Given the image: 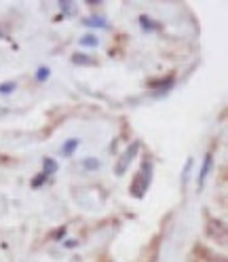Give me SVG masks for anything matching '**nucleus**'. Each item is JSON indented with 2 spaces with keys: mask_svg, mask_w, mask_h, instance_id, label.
I'll return each instance as SVG.
<instances>
[{
  "mask_svg": "<svg viewBox=\"0 0 228 262\" xmlns=\"http://www.w3.org/2000/svg\"><path fill=\"white\" fill-rule=\"evenodd\" d=\"M150 182H152V159L150 157H144L142 167L135 173L131 186H129V192H131V196H135V199H144L146 190H148V186H150Z\"/></svg>",
  "mask_w": 228,
  "mask_h": 262,
  "instance_id": "nucleus-1",
  "label": "nucleus"
},
{
  "mask_svg": "<svg viewBox=\"0 0 228 262\" xmlns=\"http://www.w3.org/2000/svg\"><path fill=\"white\" fill-rule=\"evenodd\" d=\"M140 152V142H133L131 146H127V150L121 155V159L117 161V165H114V173L117 176H123L125 171H127V167L131 165V161H133V157Z\"/></svg>",
  "mask_w": 228,
  "mask_h": 262,
  "instance_id": "nucleus-2",
  "label": "nucleus"
},
{
  "mask_svg": "<svg viewBox=\"0 0 228 262\" xmlns=\"http://www.w3.org/2000/svg\"><path fill=\"white\" fill-rule=\"evenodd\" d=\"M211 169H214V155L207 152V155H205V159H203L201 171H199V176H197V188H199V190L205 186V180H207V176L211 173Z\"/></svg>",
  "mask_w": 228,
  "mask_h": 262,
  "instance_id": "nucleus-3",
  "label": "nucleus"
},
{
  "mask_svg": "<svg viewBox=\"0 0 228 262\" xmlns=\"http://www.w3.org/2000/svg\"><path fill=\"white\" fill-rule=\"evenodd\" d=\"M148 87L150 89H156V95L161 97V95H165L173 87V78L171 76H165V78H158V80H150Z\"/></svg>",
  "mask_w": 228,
  "mask_h": 262,
  "instance_id": "nucleus-4",
  "label": "nucleus"
},
{
  "mask_svg": "<svg viewBox=\"0 0 228 262\" xmlns=\"http://www.w3.org/2000/svg\"><path fill=\"white\" fill-rule=\"evenodd\" d=\"M78 144H80V140H76V138L66 140V142H63V146H61V155L63 157H72L76 152V148H78Z\"/></svg>",
  "mask_w": 228,
  "mask_h": 262,
  "instance_id": "nucleus-5",
  "label": "nucleus"
},
{
  "mask_svg": "<svg viewBox=\"0 0 228 262\" xmlns=\"http://www.w3.org/2000/svg\"><path fill=\"white\" fill-rule=\"evenodd\" d=\"M83 26H87V28H110L108 26V21L104 19V17H100V15H93V17H87V19H83Z\"/></svg>",
  "mask_w": 228,
  "mask_h": 262,
  "instance_id": "nucleus-6",
  "label": "nucleus"
},
{
  "mask_svg": "<svg viewBox=\"0 0 228 262\" xmlns=\"http://www.w3.org/2000/svg\"><path fill=\"white\" fill-rule=\"evenodd\" d=\"M140 26H142L144 32H154V30L161 28V24H156L154 19H150L148 15H140Z\"/></svg>",
  "mask_w": 228,
  "mask_h": 262,
  "instance_id": "nucleus-7",
  "label": "nucleus"
},
{
  "mask_svg": "<svg viewBox=\"0 0 228 262\" xmlns=\"http://www.w3.org/2000/svg\"><path fill=\"white\" fill-rule=\"evenodd\" d=\"M55 171H57V161L55 159H49V157L42 159V173H47L49 178H51Z\"/></svg>",
  "mask_w": 228,
  "mask_h": 262,
  "instance_id": "nucleus-8",
  "label": "nucleus"
},
{
  "mask_svg": "<svg viewBox=\"0 0 228 262\" xmlns=\"http://www.w3.org/2000/svg\"><path fill=\"white\" fill-rule=\"evenodd\" d=\"M100 167H102V163H100V159H95V157H89V159L83 161V169H87V171H97Z\"/></svg>",
  "mask_w": 228,
  "mask_h": 262,
  "instance_id": "nucleus-9",
  "label": "nucleus"
},
{
  "mask_svg": "<svg viewBox=\"0 0 228 262\" xmlns=\"http://www.w3.org/2000/svg\"><path fill=\"white\" fill-rule=\"evenodd\" d=\"M15 89H17V83H15V80H7V83H0V95H11Z\"/></svg>",
  "mask_w": 228,
  "mask_h": 262,
  "instance_id": "nucleus-10",
  "label": "nucleus"
},
{
  "mask_svg": "<svg viewBox=\"0 0 228 262\" xmlns=\"http://www.w3.org/2000/svg\"><path fill=\"white\" fill-rule=\"evenodd\" d=\"M72 61H74L76 66H89V63H93V59H91L89 55H85V53H74V55H72Z\"/></svg>",
  "mask_w": 228,
  "mask_h": 262,
  "instance_id": "nucleus-11",
  "label": "nucleus"
},
{
  "mask_svg": "<svg viewBox=\"0 0 228 262\" xmlns=\"http://www.w3.org/2000/svg\"><path fill=\"white\" fill-rule=\"evenodd\" d=\"M80 45H83V47H97V45H100V40H97L95 34H83V38H80Z\"/></svg>",
  "mask_w": 228,
  "mask_h": 262,
  "instance_id": "nucleus-12",
  "label": "nucleus"
},
{
  "mask_svg": "<svg viewBox=\"0 0 228 262\" xmlns=\"http://www.w3.org/2000/svg\"><path fill=\"white\" fill-rule=\"evenodd\" d=\"M47 180H49V176H47V173H42V171H40V173H36L34 178H32V188H40V186L47 182Z\"/></svg>",
  "mask_w": 228,
  "mask_h": 262,
  "instance_id": "nucleus-13",
  "label": "nucleus"
},
{
  "mask_svg": "<svg viewBox=\"0 0 228 262\" xmlns=\"http://www.w3.org/2000/svg\"><path fill=\"white\" fill-rule=\"evenodd\" d=\"M49 76H51V68H47V66H40L36 70V80H40V83H44Z\"/></svg>",
  "mask_w": 228,
  "mask_h": 262,
  "instance_id": "nucleus-14",
  "label": "nucleus"
},
{
  "mask_svg": "<svg viewBox=\"0 0 228 262\" xmlns=\"http://www.w3.org/2000/svg\"><path fill=\"white\" fill-rule=\"evenodd\" d=\"M59 9L63 11V15H66V13H68V15H74V11H72L74 5L70 3V0H61V3H59Z\"/></svg>",
  "mask_w": 228,
  "mask_h": 262,
  "instance_id": "nucleus-15",
  "label": "nucleus"
},
{
  "mask_svg": "<svg viewBox=\"0 0 228 262\" xmlns=\"http://www.w3.org/2000/svg\"><path fill=\"white\" fill-rule=\"evenodd\" d=\"M192 165H194V159H188V161H186V167H184V171H182V180H184V182L188 180V173H190Z\"/></svg>",
  "mask_w": 228,
  "mask_h": 262,
  "instance_id": "nucleus-16",
  "label": "nucleus"
},
{
  "mask_svg": "<svg viewBox=\"0 0 228 262\" xmlns=\"http://www.w3.org/2000/svg\"><path fill=\"white\" fill-rule=\"evenodd\" d=\"M76 245H78V241H76V239H63V248L72 250V248H76Z\"/></svg>",
  "mask_w": 228,
  "mask_h": 262,
  "instance_id": "nucleus-17",
  "label": "nucleus"
},
{
  "mask_svg": "<svg viewBox=\"0 0 228 262\" xmlns=\"http://www.w3.org/2000/svg\"><path fill=\"white\" fill-rule=\"evenodd\" d=\"M66 233H68V231H66V226H61V228H57V233L53 235V239H57V241H59V239L66 237Z\"/></svg>",
  "mask_w": 228,
  "mask_h": 262,
  "instance_id": "nucleus-18",
  "label": "nucleus"
},
{
  "mask_svg": "<svg viewBox=\"0 0 228 262\" xmlns=\"http://www.w3.org/2000/svg\"><path fill=\"white\" fill-rule=\"evenodd\" d=\"M0 38H7V32H5L3 28H0Z\"/></svg>",
  "mask_w": 228,
  "mask_h": 262,
  "instance_id": "nucleus-19",
  "label": "nucleus"
}]
</instances>
